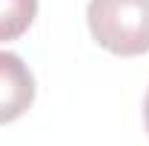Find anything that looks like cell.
<instances>
[{"instance_id": "1", "label": "cell", "mask_w": 149, "mask_h": 146, "mask_svg": "<svg viewBox=\"0 0 149 146\" xmlns=\"http://www.w3.org/2000/svg\"><path fill=\"white\" fill-rule=\"evenodd\" d=\"M86 23L97 46L112 55L149 52V0H89Z\"/></svg>"}, {"instance_id": "2", "label": "cell", "mask_w": 149, "mask_h": 146, "mask_svg": "<svg viewBox=\"0 0 149 146\" xmlns=\"http://www.w3.org/2000/svg\"><path fill=\"white\" fill-rule=\"evenodd\" d=\"M35 103V77L15 52H0V123L23 117Z\"/></svg>"}, {"instance_id": "3", "label": "cell", "mask_w": 149, "mask_h": 146, "mask_svg": "<svg viewBox=\"0 0 149 146\" xmlns=\"http://www.w3.org/2000/svg\"><path fill=\"white\" fill-rule=\"evenodd\" d=\"M37 17V0H0V43L17 40Z\"/></svg>"}, {"instance_id": "4", "label": "cell", "mask_w": 149, "mask_h": 146, "mask_svg": "<svg viewBox=\"0 0 149 146\" xmlns=\"http://www.w3.org/2000/svg\"><path fill=\"white\" fill-rule=\"evenodd\" d=\"M143 123H146V132H149V92H146V100H143Z\"/></svg>"}]
</instances>
